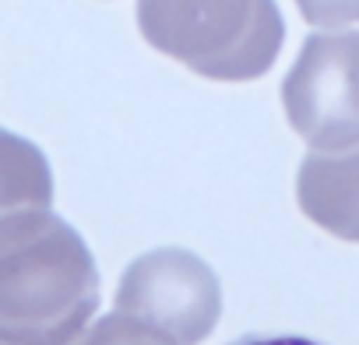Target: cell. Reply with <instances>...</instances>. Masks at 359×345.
<instances>
[{
  "label": "cell",
  "instance_id": "6da1fadb",
  "mask_svg": "<svg viewBox=\"0 0 359 345\" xmlns=\"http://www.w3.org/2000/svg\"><path fill=\"white\" fill-rule=\"evenodd\" d=\"M99 310V268L50 208L0 222V345H74Z\"/></svg>",
  "mask_w": 359,
  "mask_h": 345
},
{
  "label": "cell",
  "instance_id": "7a4b0ae2",
  "mask_svg": "<svg viewBox=\"0 0 359 345\" xmlns=\"http://www.w3.org/2000/svg\"><path fill=\"white\" fill-rule=\"evenodd\" d=\"M137 29L148 46L212 81L268 74L285 39L275 0H137Z\"/></svg>",
  "mask_w": 359,
  "mask_h": 345
},
{
  "label": "cell",
  "instance_id": "3957f363",
  "mask_svg": "<svg viewBox=\"0 0 359 345\" xmlns=\"http://www.w3.org/2000/svg\"><path fill=\"white\" fill-rule=\"evenodd\" d=\"M116 310L172 345H198L222 317V285L198 254L184 247H155L127 264L116 289Z\"/></svg>",
  "mask_w": 359,
  "mask_h": 345
},
{
  "label": "cell",
  "instance_id": "277c9868",
  "mask_svg": "<svg viewBox=\"0 0 359 345\" xmlns=\"http://www.w3.org/2000/svg\"><path fill=\"white\" fill-rule=\"evenodd\" d=\"M292 130L317 151L359 141V32H313L282 81Z\"/></svg>",
  "mask_w": 359,
  "mask_h": 345
},
{
  "label": "cell",
  "instance_id": "5b68a950",
  "mask_svg": "<svg viewBox=\"0 0 359 345\" xmlns=\"http://www.w3.org/2000/svg\"><path fill=\"white\" fill-rule=\"evenodd\" d=\"M296 201L324 233L359 243V141L334 151H310L296 172Z\"/></svg>",
  "mask_w": 359,
  "mask_h": 345
},
{
  "label": "cell",
  "instance_id": "8992f818",
  "mask_svg": "<svg viewBox=\"0 0 359 345\" xmlns=\"http://www.w3.org/2000/svg\"><path fill=\"white\" fill-rule=\"evenodd\" d=\"M53 205V172L46 155L0 127V222L22 215V212H43Z\"/></svg>",
  "mask_w": 359,
  "mask_h": 345
},
{
  "label": "cell",
  "instance_id": "52a82bcc",
  "mask_svg": "<svg viewBox=\"0 0 359 345\" xmlns=\"http://www.w3.org/2000/svg\"><path fill=\"white\" fill-rule=\"evenodd\" d=\"M78 345H172V341L116 310L113 317H102L92 331H85V338Z\"/></svg>",
  "mask_w": 359,
  "mask_h": 345
},
{
  "label": "cell",
  "instance_id": "ba28073f",
  "mask_svg": "<svg viewBox=\"0 0 359 345\" xmlns=\"http://www.w3.org/2000/svg\"><path fill=\"white\" fill-rule=\"evenodd\" d=\"M296 8L317 29H345L359 22V0H296Z\"/></svg>",
  "mask_w": 359,
  "mask_h": 345
},
{
  "label": "cell",
  "instance_id": "9c48e42d",
  "mask_svg": "<svg viewBox=\"0 0 359 345\" xmlns=\"http://www.w3.org/2000/svg\"><path fill=\"white\" fill-rule=\"evenodd\" d=\"M229 345H324L306 334H289V331H250L243 338H233Z\"/></svg>",
  "mask_w": 359,
  "mask_h": 345
}]
</instances>
